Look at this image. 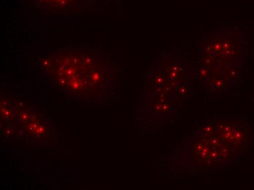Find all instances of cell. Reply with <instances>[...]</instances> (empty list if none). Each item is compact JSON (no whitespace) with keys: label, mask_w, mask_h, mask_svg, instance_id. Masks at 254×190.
Segmentation results:
<instances>
[{"label":"cell","mask_w":254,"mask_h":190,"mask_svg":"<svg viewBox=\"0 0 254 190\" xmlns=\"http://www.w3.org/2000/svg\"><path fill=\"white\" fill-rule=\"evenodd\" d=\"M42 66L59 83L74 88L101 81L105 71L103 60L82 49L60 51L45 59Z\"/></svg>","instance_id":"1"},{"label":"cell","mask_w":254,"mask_h":190,"mask_svg":"<svg viewBox=\"0 0 254 190\" xmlns=\"http://www.w3.org/2000/svg\"><path fill=\"white\" fill-rule=\"evenodd\" d=\"M33 4L45 12L94 11L102 5L104 0H32Z\"/></svg>","instance_id":"2"}]
</instances>
